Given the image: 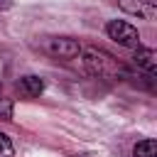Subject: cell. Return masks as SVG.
<instances>
[{
  "label": "cell",
  "mask_w": 157,
  "mask_h": 157,
  "mask_svg": "<svg viewBox=\"0 0 157 157\" xmlns=\"http://www.w3.org/2000/svg\"><path fill=\"white\" fill-rule=\"evenodd\" d=\"M15 0H0V10H10Z\"/></svg>",
  "instance_id": "30bf717a"
},
{
  "label": "cell",
  "mask_w": 157,
  "mask_h": 157,
  "mask_svg": "<svg viewBox=\"0 0 157 157\" xmlns=\"http://www.w3.org/2000/svg\"><path fill=\"white\" fill-rule=\"evenodd\" d=\"M12 155H15L12 140H10L5 132H0V157H12Z\"/></svg>",
  "instance_id": "ba28073f"
},
{
  "label": "cell",
  "mask_w": 157,
  "mask_h": 157,
  "mask_svg": "<svg viewBox=\"0 0 157 157\" xmlns=\"http://www.w3.org/2000/svg\"><path fill=\"white\" fill-rule=\"evenodd\" d=\"M132 155L135 157H157V142L152 137H145L132 147Z\"/></svg>",
  "instance_id": "52a82bcc"
},
{
  "label": "cell",
  "mask_w": 157,
  "mask_h": 157,
  "mask_svg": "<svg viewBox=\"0 0 157 157\" xmlns=\"http://www.w3.org/2000/svg\"><path fill=\"white\" fill-rule=\"evenodd\" d=\"M17 91H20V96H25V98H37V96H42V91H44V81H42L39 76H34V74H27V76H22V78L17 81Z\"/></svg>",
  "instance_id": "5b68a950"
},
{
  "label": "cell",
  "mask_w": 157,
  "mask_h": 157,
  "mask_svg": "<svg viewBox=\"0 0 157 157\" xmlns=\"http://www.w3.org/2000/svg\"><path fill=\"white\" fill-rule=\"evenodd\" d=\"M132 61L145 71V74H150V76H155V71H157V54H155V49H147V47H137L135 49V56H132Z\"/></svg>",
  "instance_id": "8992f818"
},
{
  "label": "cell",
  "mask_w": 157,
  "mask_h": 157,
  "mask_svg": "<svg viewBox=\"0 0 157 157\" xmlns=\"http://www.w3.org/2000/svg\"><path fill=\"white\" fill-rule=\"evenodd\" d=\"M105 34L113 42H118L120 47H128V49H137L140 47V32L125 20H110L105 25Z\"/></svg>",
  "instance_id": "7a4b0ae2"
},
{
  "label": "cell",
  "mask_w": 157,
  "mask_h": 157,
  "mask_svg": "<svg viewBox=\"0 0 157 157\" xmlns=\"http://www.w3.org/2000/svg\"><path fill=\"white\" fill-rule=\"evenodd\" d=\"M44 49H47V54H52L56 59H74L81 54L83 47L71 37H52V39H47Z\"/></svg>",
  "instance_id": "3957f363"
},
{
  "label": "cell",
  "mask_w": 157,
  "mask_h": 157,
  "mask_svg": "<svg viewBox=\"0 0 157 157\" xmlns=\"http://www.w3.org/2000/svg\"><path fill=\"white\" fill-rule=\"evenodd\" d=\"M120 10L130 12V15H137L142 20H155L157 17V5L152 0H118Z\"/></svg>",
  "instance_id": "277c9868"
},
{
  "label": "cell",
  "mask_w": 157,
  "mask_h": 157,
  "mask_svg": "<svg viewBox=\"0 0 157 157\" xmlns=\"http://www.w3.org/2000/svg\"><path fill=\"white\" fill-rule=\"evenodd\" d=\"M0 120H12V101L0 98Z\"/></svg>",
  "instance_id": "9c48e42d"
},
{
  "label": "cell",
  "mask_w": 157,
  "mask_h": 157,
  "mask_svg": "<svg viewBox=\"0 0 157 157\" xmlns=\"http://www.w3.org/2000/svg\"><path fill=\"white\" fill-rule=\"evenodd\" d=\"M0 88H2V86H0Z\"/></svg>",
  "instance_id": "8fae6325"
},
{
  "label": "cell",
  "mask_w": 157,
  "mask_h": 157,
  "mask_svg": "<svg viewBox=\"0 0 157 157\" xmlns=\"http://www.w3.org/2000/svg\"><path fill=\"white\" fill-rule=\"evenodd\" d=\"M81 59H83L86 71L91 76H96V78H103V81H120L128 74V69L113 54H108L101 47H86V49H81Z\"/></svg>",
  "instance_id": "6da1fadb"
}]
</instances>
